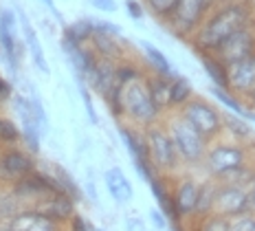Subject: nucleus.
I'll return each mask as SVG.
<instances>
[{
  "label": "nucleus",
  "mask_w": 255,
  "mask_h": 231,
  "mask_svg": "<svg viewBox=\"0 0 255 231\" xmlns=\"http://www.w3.org/2000/svg\"><path fill=\"white\" fill-rule=\"evenodd\" d=\"M253 22L251 0H218L203 24L196 29L194 44L203 53H214L225 40Z\"/></svg>",
  "instance_id": "nucleus-1"
},
{
  "label": "nucleus",
  "mask_w": 255,
  "mask_h": 231,
  "mask_svg": "<svg viewBox=\"0 0 255 231\" xmlns=\"http://www.w3.org/2000/svg\"><path fill=\"white\" fill-rule=\"evenodd\" d=\"M119 104H121V117H126L130 126L145 130V128L154 126V123H161L163 112L152 101L145 75H141V77L132 79L128 84H121Z\"/></svg>",
  "instance_id": "nucleus-2"
},
{
  "label": "nucleus",
  "mask_w": 255,
  "mask_h": 231,
  "mask_svg": "<svg viewBox=\"0 0 255 231\" xmlns=\"http://www.w3.org/2000/svg\"><path fill=\"white\" fill-rule=\"evenodd\" d=\"M161 123H163V128L167 130L169 139H172V143H174V148H176V154H178L180 163H185V165L203 163L209 143H207L205 139L200 137V134L196 132L176 110L169 112L167 119L161 121Z\"/></svg>",
  "instance_id": "nucleus-3"
},
{
  "label": "nucleus",
  "mask_w": 255,
  "mask_h": 231,
  "mask_svg": "<svg viewBox=\"0 0 255 231\" xmlns=\"http://www.w3.org/2000/svg\"><path fill=\"white\" fill-rule=\"evenodd\" d=\"M203 165L209 172V179L222 181L229 172L249 165V150L244 143L236 141H211L203 159Z\"/></svg>",
  "instance_id": "nucleus-4"
},
{
  "label": "nucleus",
  "mask_w": 255,
  "mask_h": 231,
  "mask_svg": "<svg viewBox=\"0 0 255 231\" xmlns=\"http://www.w3.org/2000/svg\"><path fill=\"white\" fill-rule=\"evenodd\" d=\"M143 134H145L147 159H150L152 168L156 170V174H161V176L174 174L183 163H180L176 148H174L172 139H169L165 128H163V123H154V126L145 128Z\"/></svg>",
  "instance_id": "nucleus-5"
},
{
  "label": "nucleus",
  "mask_w": 255,
  "mask_h": 231,
  "mask_svg": "<svg viewBox=\"0 0 255 231\" xmlns=\"http://www.w3.org/2000/svg\"><path fill=\"white\" fill-rule=\"evenodd\" d=\"M176 112L205 139L207 143L216 141V137L222 132V112L203 97H196L194 95V97Z\"/></svg>",
  "instance_id": "nucleus-6"
},
{
  "label": "nucleus",
  "mask_w": 255,
  "mask_h": 231,
  "mask_svg": "<svg viewBox=\"0 0 255 231\" xmlns=\"http://www.w3.org/2000/svg\"><path fill=\"white\" fill-rule=\"evenodd\" d=\"M216 2L218 0H178L176 9H174L172 18L167 20V24L178 35H185V37L194 35L196 29L203 24V20L214 9Z\"/></svg>",
  "instance_id": "nucleus-7"
},
{
  "label": "nucleus",
  "mask_w": 255,
  "mask_h": 231,
  "mask_svg": "<svg viewBox=\"0 0 255 231\" xmlns=\"http://www.w3.org/2000/svg\"><path fill=\"white\" fill-rule=\"evenodd\" d=\"M35 170H38V163L29 150L20 146L0 148V185H13L15 181L24 179Z\"/></svg>",
  "instance_id": "nucleus-8"
},
{
  "label": "nucleus",
  "mask_w": 255,
  "mask_h": 231,
  "mask_svg": "<svg viewBox=\"0 0 255 231\" xmlns=\"http://www.w3.org/2000/svg\"><path fill=\"white\" fill-rule=\"evenodd\" d=\"M11 187V192L18 196V201L22 203L24 207H35L44 196L53 194V192H60L55 185V181L51 179L49 172L44 170H35L31 174H26L24 179L15 181Z\"/></svg>",
  "instance_id": "nucleus-9"
},
{
  "label": "nucleus",
  "mask_w": 255,
  "mask_h": 231,
  "mask_svg": "<svg viewBox=\"0 0 255 231\" xmlns=\"http://www.w3.org/2000/svg\"><path fill=\"white\" fill-rule=\"evenodd\" d=\"M251 212V196L238 183H218V192L214 198V214L222 218H233Z\"/></svg>",
  "instance_id": "nucleus-10"
},
{
  "label": "nucleus",
  "mask_w": 255,
  "mask_h": 231,
  "mask_svg": "<svg viewBox=\"0 0 255 231\" xmlns=\"http://www.w3.org/2000/svg\"><path fill=\"white\" fill-rule=\"evenodd\" d=\"M253 53H255V22L247 24L240 31H236L229 40H225L218 46L214 51V55L225 64V66H229V64L244 60V57L253 55Z\"/></svg>",
  "instance_id": "nucleus-11"
},
{
  "label": "nucleus",
  "mask_w": 255,
  "mask_h": 231,
  "mask_svg": "<svg viewBox=\"0 0 255 231\" xmlns=\"http://www.w3.org/2000/svg\"><path fill=\"white\" fill-rule=\"evenodd\" d=\"M229 75V93L240 99H251L255 95V53L244 60H238L227 66Z\"/></svg>",
  "instance_id": "nucleus-12"
},
{
  "label": "nucleus",
  "mask_w": 255,
  "mask_h": 231,
  "mask_svg": "<svg viewBox=\"0 0 255 231\" xmlns=\"http://www.w3.org/2000/svg\"><path fill=\"white\" fill-rule=\"evenodd\" d=\"M198 192H200V181L185 176L178 179L172 185V203H174V212L176 218H191L196 214V203H198Z\"/></svg>",
  "instance_id": "nucleus-13"
},
{
  "label": "nucleus",
  "mask_w": 255,
  "mask_h": 231,
  "mask_svg": "<svg viewBox=\"0 0 255 231\" xmlns=\"http://www.w3.org/2000/svg\"><path fill=\"white\" fill-rule=\"evenodd\" d=\"M7 225L11 231H66L64 225L46 218L44 214H40L38 209L31 207L20 209L11 220H7Z\"/></svg>",
  "instance_id": "nucleus-14"
},
{
  "label": "nucleus",
  "mask_w": 255,
  "mask_h": 231,
  "mask_svg": "<svg viewBox=\"0 0 255 231\" xmlns=\"http://www.w3.org/2000/svg\"><path fill=\"white\" fill-rule=\"evenodd\" d=\"M31 209H38L40 214H44L46 218L55 220L60 225H68V220L75 216V201L68 198L66 194H62V192H53V194L44 196L38 205Z\"/></svg>",
  "instance_id": "nucleus-15"
},
{
  "label": "nucleus",
  "mask_w": 255,
  "mask_h": 231,
  "mask_svg": "<svg viewBox=\"0 0 255 231\" xmlns=\"http://www.w3.org/2000/svg\"><path fill=\"white\" fill-rule=\"evenodd\" d=\"M18 22H20V26H22L24 49L29 51V55H31V60H33L35 68H38L40 73L49 75V73H51L49 62H46V57H44V51H42V44H40V37H38V33H35V29H33V24H31V20L26 18V13L18 11Z\"/></svg>",
  "instance_id": "nucleus-16"
},
{
  "label": "nucleus",
  "mask_w": 255,
  "mask_h": 231,
  "mask_svg": "<svg viewBox=\"0 0 255 231\" xmlns=\"http://www.w3.org/2000/svg\"><path fill=\"white\" fill-rule=\"evenodd\" d=\"M104 183H106V190H108V194L113 196L115 203H119V205H126V203L132 201V196H134V190H132V183L128 181L126 172L121 168H108L104 172Z\"/></svg>",
  "instance_id": "nucleus-17"
},
{
  "label": "nucleus",
  "mask_w": 255,
  "mask_h": 231,
  "mask_svg": "<svg viewBox=\"0 0 255 231\" xmlns=\"http://www.w3.org/2000/svg\"><path fill=\"white\" fill-rule=\"evenodd\" d=\"M88 46L93 49V53L97 57H106V60L119 62L126 57V51L121 49V37H113V35L104 33V31H99V29H95Z\"/></svg>",
  "instance_id": "nucleus-18"
},
{
  "label": "nucleus",
  "mask_w": 255,
  "mask_h": 231,
  "mask_svg": "<svg viewBox=\"0 0 255 231\" xmlns=\"http://www.w3.org/2000/svg\"><path fill=\"white\" fill-rule=\"evenodd\" d=\"M119 134L124 139L128 152L132 154V161H150L147 159V148H145V134L141 128H134L130 123H121Z\"/></svg>",
  "instance_id": "nucleus-19"
},
{
  "label": "nucleus",
  "mask_w": 255,
  "mask_h": 231,
  "mask_svg": "<svg viewBox=\"0 0 255 231\" xmlns=\"http://www.w3.org/2000/svg\"><path fill=\"white\" fill-rule=\"evenodd\" d=\"M150 187H152V194L158 203V209L165 214V218H169L172 223H180L176 218V212H174V203H172V185L167 183L165 176L156 174L154 179L150 181Z\"/></svg>",
  "instance_id": "nucleus-20"
},
{
  "label": "nucleus",
  "mask_w": 255,
  "mask_h": 231,
  "mask_svg": "<svg viewBox=\"0 0 255 231\" xmlns=\"http://www.w3.org/2000/svg\"><path fill=\"white\" fill-rule=\"evenodd\" d=\"M169 77L172 75H156V73H145L147 90L152 95V101L161 112H169Z\"/></svg>",
  "instance_id": "nucleus-21"
},
{
  "label": "nucleus",
  "mask_w": 255,
  "mask_h": 231,
  "mask_svg": "<svg viewBox=\"0 0 255 231\" xmlns=\"http://www.w3.org/2000/svg\"><path fill=\"white\" fill-rule=\"evenodd\" d=\"M194 97V88H191L187 77H169V112L180 110L187 101Z\"/></svg>",
  "instance_id": "nucleus-22"
},
{
  "label": "nucleus",
  "mask_w": 255,
  "mask_h": 231,
  "mask_svg": "<svg viewBox=\"0 0 255 231\" xmlns=\"http://www.w3.org/2000/svg\"><path fill=\"white\" fill-rule=\"evenodd\" d=\"M198 57L203 60L205 71H207V75L211 77V82L218 84L216 88L229 90V75H227V66H225V64L218 60L214 53H203V51H198Z\"/></svg>",
  "instance_id": "nucleus-23"
},
{
  "label": "nucleus",
  "mask_w": 255,
  "mask_h": 231,
  "mask_svg": "<svg viewBox=\"0 0 255 231\" xmlns=\"http://www.w3.org/2000/svg\"><path fill=\"white\" fill-rule=\"evenodd\" d=\"M51 179L55 181V185H57V190L62 192V194H66L68 198H73V201H79L82 198V190H79V185L75 183V179L71 176V172H66L62 168V165H57V163H53L51 165Z\"/></svg>",
  "instance_id": "nucleus-24"
},
{
  "label": "nucleus",
  "mask_w": 255,
  "mask_h": 231,
  "mask_svg": "<svg viewBox=\"0 0 255 231\" xmlns=\"http://www.w3.org/2000/svg\"><path fill=\"white\" fill-rule=\"evenodd\" d=\"M222 132H229L236 143H247L253 137L251 126L240 115H222Z\"/></svg>",
  "instance_id": "nucleus-25"
},
{
  "label": "nucleus",
  "mask_w": 255,
  "mask_h": 231,
  "mask_svg": "<svg viewBox=\"0 0 255 231\" xmlns=\"http://www.w3.org/2000/svg\"><path fill=\"white\" fill-rule=\"evenodd\" d=\"M218 192V181L207 179L200 183V192H198V203H196V214L194 216L205 218L209 214H214V198Z\"/></svg>",
  "instance_id": "nucleus-26"
},
{
  "label": "nucleus",
  "mask_w": 255,
  "mask_h": 231,
  "mask_svg": "<svg viewBox=\"0 0 255 231\" xmlns=\"http://www.w3.org/2000/svg\"><path fill=\"white\" fill-rule=\"evenodd\" d=\"M93 33H95V22L93 20H77V22L68 24L66 29H64L62 40L71 42V44H88Z\"/></svg>",
  "instance_id": "nucleus-27"
},
{
  "label": "nucleus",
  "mask_w": 255,
  "mask_h": 231,
  "mask_svg": "<svg viewBox=\"0 0 255 231\" xmlns=\"http://www.w3.org/2000/svg\"><path fill=\"white\" fill-rule=\"evenodd\" d=\"M141 49H143V55L147 57V66L152 68V73L156 75H172V64L165 57V53L158 51L152 42H141Z\"/></svg>",
  "instance_id": "nucleus-28"
},
{
  "label": "nucleus",
  "mask_w": 255,
  "mask_h": 231,
  "mask_svg": "<svg viewBox=\"0 0 255 231\" xmlns=\"http://www.w3.org/2000/svg\"><path fill=\"white\" fill-rule=\"evenodd\" d=\"M20 209H24V205L18 201V196L11 192V187L0 185V223L11 220Z\"/></svg>",
  "instance_id": "nucleus-29"
},
{
  "label": "nucleus",
  "mask_w": 255,
  "mask_h": 231,
  "mask_svg": "<svg viewBox=\"0 0 255 231\" xmlns=\"http://www.w3.org/2000/svg\"><path fill=\"white\" fill-rule=\"evenodd\" d=\"M20 141H22V137H20L18 123L9 119V117L0 115V148H13Z\"/></svg>",
  "instance_id": "nucleus-30"
},
{
  "label": "nucleus",
  "mask_w": 255,
  "mask_h": 231,
  "mask_svg": "<svg viewBox=\"0 0 255 231\" xmlns=\"http://www.w3.org/2000/svg\"><path fill=\"white\" fill-rule=\"evenodd\" d=\"M176 2H178V0H145L147 9H150L156 18L165 20V22L172 18L174 9H176Z\"/></svg>",
  "instance_id": "nucleus-31"
},
{
  "label": "nucleus",
  "mask_w": 255,
  "mask_h": 231,
  "mask_svg": "<svg viewBox=\"0 0 255 231\" xmlns=\"http://www.w3.org/2000/svg\"><path fill=\"white\" fill-rule=\"evenodd\" d=\"M29 101H31V108H33V117H35V121H38L40 130H42V134H44L46 130H49V119H46V110H44V106H42L40 95L33 90V93L29 95Z\"/></svg>",
  "instance_id": "nucleus-32"
},
{
  "label": "nucleus",
  "mask_w": 255,
  "mask_h": 231,
  "mask_svg": "<svg viewBox=\"0 0 255 231\" xmlns=\"http://www.w3.org/2000/svg\"><path fill=\"white\" fill-rule=\"evenodd\" d=\"M196 231H229V220L216 216V214H209V216L200 218V225Z\"/></svg>",
  "instance_id": "nucleus-33"
},
{
  "label": "nucleus",
  "mask_w": 255,
  "mask_h": 231,
  "mask_svg": "<svg viewBox=\"0 0 255 231\" xmlns=\"http://www.w3.org/2000/svg\"><path fill=\"white\" fill-rule=\"evenodd\" d=\"M229 231H255V214L247 212L229 218Z\"/></svg>",
  "instance_id": "nucleus-34"
},
{
  "label": "nucleus",
  "mask_w": 255,
  "mask_h": 231,
  "mask_svg": "<svg viewBox=\"0 0 255 231\" xmlns=\"http://www.w3.org/2000/svg\"><path fill=\"white\" fill-rule=\"evenodd\" d=\"M211 93H214V97L218 101H222V104L227 106V108H231L233 110V115H240L244 117V110H242V104L238 101L233 95L229 93V90H220V88H211Z\"/></svg>",
  "instance_id": "nucleus-35"
},
{
  "label": "nucleus",
  "mask_w": 255,
  "mask_h": 231,
  "mask_svg": "<svg viewBox=\"0 0 255 231\" xmlns=\"http://www.w3.org/2000/svg\"><path fill=\"white\" fill-rule=\"evenodd\" d=\"M79 93H82V99H84V108L88 112V121L97 123V110L93 106V97H90V90L86 88V84H79Z\"/></svg>",
  "instance_id": "nucleus-36"
},
{
  "label": "nucleus",
  "mask_w": 255,
  "mask_h": 231,
  "mask_svg": "<svg viewBox=\"0 0 255 231\" xmlns=\"http://www.w3.org/2000/svg\"><path fill=\"white\" fill-rule=\"evenodd\" d=\"M90 7H95L102 13H115L117 11V2L115 0H86Z\"/></svg>",
  "instance_id": "nucleus-37"
},
{
  "label": "nucleus",
  "mask_w": 255,
  "mask_h": 231,
  "mask_svg": "<svg viewBox=\"0 0 255 231\" xmlns=\"http://www.w3.org/2000/svg\"><path fill=\"white\" fill-rule=\"evenodd\" d=\"M11 97H13V84L4 75H0V104L11 101Z\"/></svg>",
  "instance_id": "nucleus-38"
},
{
  "label": "nucleus",
  "mask_w": 255,
  "mask_h": 231,
  "mask_svg": "<svg viewBox=\"0 0 255 231\" xmlns=\"http://www.w3.org/2000/svg\"><path fill=\"white\" fill-rule=\"evenodd\" d=\"M95 29L104 31V33H108L113 37H121V26L115 24V22H108V20H99V22H95Z\"/></svg>",
  "instance_id": "nucleus-39"
},
{
  "label": "nucleus",
  "mask_w": 255,
  "mask_h": 231,
  "mask_svg": "<svg viewBox=\"0 0 255 231\" xmlns=\"http://www.w3.org/2000/svg\"><path fill=\"white\" fill-rule=\"evenodd\" d=\"M126 9H128V13H130L132 20H141L143 13H145V9H143V4L139 0H126Z\"/></svg>",
  "instance_id": "nucleus-40"
},
{
  "label": "nucleus",
  "mask_w": 255,
  "mask_h": 231,
  "mask_svg": "<svg viewBox=\"0 0 255 231\" xmlns=\"http://www.w3.org/2000/svg\"><path fill=\"white\" fill-rule=\"evenodd\" d=\"M68 231H95V229L90 227V225L79 216V214H75V216L68 220Z\"/></svg>",
  "instance_id": "nucleus-41"
},
{
  "label": "nucleus",
  "mask_w": 255,
  "mask_h": 231,
  "mask_svg": "<svg viewBox=\"0 0 255 231\" xmlns=\"http://www.w3.org/2000/svg\"><path fill=\"white\" fill-rule=\"evenodd\" d=\"M150 218H152L154 229H158V231H165V229H167V218H165V214H163L161 209H152V212H150Z\"/></svg>",
  "instance_id": "nucleus-42"
},
{
  "label": "nucleus",
  "mask_w": 255,
  "mask_h": 231,
  "mask_svg": "<svg viewBox=\"0 0 255 231\" xmlns=\"http://www.w3.org/2000/svg\"><path fill=\"white\" fill-rule=\"evenodd\" d=\"M244 190L249 192V196H251V198H255V168L251 172V176H249V181L244 183Z\"/></svg>",
  "instance_id": "nucleus-43"
},
{
  "label": "nucleus",
  "mask_w": 255,
  "mask_h": 231,
  "mask_svg": "<svg viewBox=\"0 0 255 231\" xmlns=\"http://www.w3.org/2000/svg\"><path fill=\"white\" fill-rule=\"evenodd\" d=\"M128 231H143V220L128 218Z\"/></svg>",
  "instance_id": "nucleus-44"
},
{
  "label": "nucleus",
  "mask_w": 255,
  "mask_h": 231,
  "mask_svg": "<svg viewBox=\"0 0 255 231\" xmlns=\"http://www.w3.org/2000/svg\"><path fill=\"white\" fill-rule=\"evenodd\" d=\"M86 192H88V196L93 198L95 203H97V190H95V185H93V181H88L86 183Z\"/></svg>",
  "instance_id": "nucleus-45"
},
{
  "label": "nucleus",
  "mask_w": 255,
  "mask_h": 231,
  "mask_svg": "<svg viewBox=\"0 0 255 231\" xmlns=\"http://www.w3.org/2000/svg\"><path fill=\"white\" fill-rule=\"evenodd\" d=\"M40 2H44L46 7H49L51 11H53V13H55V15H60V13H57V9H55V2H53V0H40Z\"/></svg>",
  "instance_id": "nucleus-46"
},
{
  "label": "nucleus",
  "mask_w": 255,
  "mask_h": 231,
  "mask_svg": "<svg viewBox=\"0 0 255 231\" xmlns=\"http://www.w3.org/2000/svg\"><path fill=\"white\" fill-rule=\"evenodd\" d=\"M0 231H11V229H9L7 223H0Z\"/></svg>",
  "instance_id": "nucleus-47"
},
{
  "label": "nucleus",
  "mask_w": 255,
  "mask_h": 231,
  "mask_svg": "<svg viewBox=\"0 0 255 231\" xmlns=\"http://www.w3.org/2000/svg\"><path fill=\"white\" fill-rule=\"evenodd\" d=\"M251 212L255 214V198H251Z\"/></svg>",
  "instance_id": "nucleus-48"
},
{
  "label": "nucleus",
  "mask_w": 255,
  "mask_h": 231,
  "mask_svg": "<svg viewBox=\"0 0 255 231\" xmlns=\"http://www.w3.org/2000/svg\"><path fill=\"white\" fill-rule=\"evenodd\" d=\"M251 104H253V106H255V95H253V97H251Z\"/></svg>",
  "instance_id": "nucleus-49"
},
{
  "label": "nucleus",
  "mask_w": 255,
  "mask_h": 231,
  "mask_svg": "<svg viewBox=\"0 0 255 231\" xmlns=\"http://www.w3.org/2000/svg\"><path fill=\"white\" fill-rule=\"evenodd\" d=\"M95 231H102V229H95Z\"/></svg>",
  "instance_id": "nucleus-50"
},
{
  "label": "nucleus",
  "mask_w": 255,
  "mask_h": 231,
  "mask_svg": "<svg viewBox=\"0 0 255 231\" xmlns=\"http://www.w3.org/2000/svg\"><path fill=\"white\" fill-rule=\"evenodd\" d=\"M172 231H176V229H172Z\"/></svg>",
  "instance_id": "nucleus-51"
},
{
  "label": "nucleus",
  "mask_w": 255,
  "mask_h": 231,
  "mask_svg": "<svg viewBox=\"0 0 255 231\" xmlns=\"http://www.w3.org/2000/svg\"><path fill=\"white\" fill-rule=\"evenodd\" d=\"M0 55H2V53H0Z\"/></svg>",
  "instance_id": "nucleus-52"
}]
</instances>
